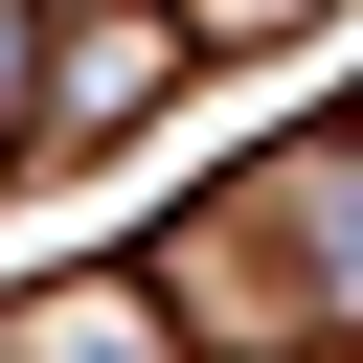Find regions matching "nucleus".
I'll use <instances>...</instances> for the list:
<instances>
[{
	"label": "nucleus",
	"instance_id": "f257e3e1",
	"mask_svg": "<svg viewBox=\"0 0 363 363\" xmlns=\"http://www.w3.org/2000/svg\"><path fill=\"white\" fill-rule=\"evenodd\" d=\"M250 250H272V295H295V363H363V136H295V159H250V204H227Z\"/></svg>",
	"mask_w": 363,
	"mask_h": 363
},
{
	"label": "nucleus",
	"instance_id": "f03ea898",
	"mask_svg": "<svg viewBox=\"0 0 363 363\" xmlns=\"http://www.w3.org/2000/svg\"><path fill=\"white\" fill-rule=\"evenodd\" d=\"M159 68H182V23H159V0H91V23H68L45 68H23V159H68V136H113V113L159 91Z\"/></svg>",
	"mask_w": 363,
	"mask_h": 363
},
{
	"label": "nucleus",
	"instance_id": "7ed1b4c3",
	"mask_svg": "<svg viewBox=\"0 0 363 363\" xmlns=\"http://www.w3.org/2000/svg\"><path fill=\"white\" fill-rule=\"evenodd\" d=\"M0 363H182V318L136 295V250H68V272L0 295Z\"/></svg>",
	"mask_w": 363,
	"mask_h": 363
},
{
	"label": "nucleus",
	"instance_id": "20e7f679",
	"mask_svg": "<svg viewBox=\"0 0 363 363\" xmlns=\"http://www.w3.org/2000/svg\"><path fill=\"white\" fill-rule=\"evenodd\" d=\"M159 23H182V68H204V45H295L318 0H159Z\"/></svg>",
	"mask_w": 363,
	"mask_h": 363
},
{
	"label": "nucleus",
	"instance_id": "39448f33",
	"mask_svg": "<svg viewBox=\"0 0 363 363\" xmlns=\"http://www.w3.org/2000/svg\"><path fill=\"white\" fill-rule=\"evenodd\" d=\"M23 68H45V0H0V159H23Z\"/></svg>",
	"mask_w": 363,
	"mask_h": 363
}]
</instances>
